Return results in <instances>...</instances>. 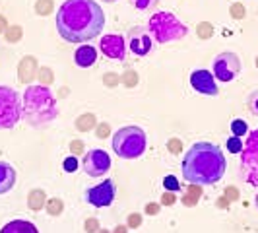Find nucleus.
<instances>
[{
    "instance_id": "1",
    "label": "nucleus",
    "mask_w": 258,
    "mask_h": 233,
    "mask_svg": "<svg viewBox=\"0 0 258 233\" xmlns=\"http://www.w3.org/2000/svg\"><path fill=\"white\" fill-rule=\"evenodd\" d=\"M105 12L95 0H64L56 12V29L60 37L82 45L103 33Z\"/></svg>"
},
{
    "instance_id": "2",
    "label": "nucleus",
    "mask_w": 258,
    "mask_h": 233,
    "mask_svg": "<svg viewBox=\"0 0 258 233\" xmlns=\"http://www.w3.org/2000/svg\"><path fill=\"white\" fill-rule=\"evenodd\" d=\"M181 169L184 181L196 185H216L225 175L227 161L220 146L212 142H196L186 150Z\"/></svg>"
},
{
    "instance_id": "3",
    "label": "nucleus",
    "mask_w": 258,
    "mask_h": 233,
    "mask_svg": "<svg viewBox=\"0 0 258 233\" xmlns=\"http://www.w3.org/2000/svg\"><path fill=\"white\" fill-rule=\"evenodd\" d=\"M58 116L56 97L49 86H27L22 95V119L33 129H45Z\"/></svg>"
},
{
    "instance_id": "4",
    "label": "nucleus",
    "mask_w": 258,
    "mask_h": 233,
    "mask_svg": "<svg viewBox=\"0 0 258 233\" xmlns=\"http://www.w3.org/2000/svg\"><path fill=\"white\" fill-rule=\"evenodd\" d=\"M148 29H150L154 41L159 43V45L184 39L186 33H188V27L184 26L175 14L171 12H154L150 16Z\"/></svg>"
},
{
    "instance_id": "5",
    "label": "nucleus",
    "mask_w": 258,
    "mask_h": 233,
    "mask_svg": "<svg viewBox=\"0 0 258 233\" xmlns=\"http://www.w3.org/2000/svg\"><path fill=\"white\" fill-rule=\"evenodd\" d=\"M113 152L122 159H136L146 152V132L136 125L116 130L113 136Z\"/></svg>"
},
{
    "instance_id": "6",
    "label": "nucleus",
    "mask_w": 258,
    "mask_h": 233,
    "mask_svg": "<svg viewBox=\"0 0 258 233\" xmlns=\"http://www.w3.org/2000/svg\"><path fill=\"white\" fill-rule=\"evenodd\" d=\"M22 119V97L10 86H0V130L14 129Z\"/></svg>"
},
{
    "instance_id": "7",
    "label": "nucleus",
    "mask_w": 258,
    "mask_h": 233,
    "mask_svg": "<svg viewBox=\"0 0 258 233\" xmlns=\"http://www.w3.org/2000/svg\"><path fill=\"white\" fill-rule=\"evenodd\" d=\"M241 179L258 187V129L248 132L245 148L241 152Z\"/></svg>"
},
{
    "instance_id": "8",
    "label": "nucleus",
    "mask_w": 258,
    "mask_h": 233,
    "mask_svg": "<svg viewBox=\"0 0 258 233\" xmlns=\"http://www.w3.org/2000/svg\"><path fill=\"white\" fill-rule=\"evenodd\" d=\"M212 72H214L216 80H220V82H233L241 72L239 54L231 51L220 52L212 63Z\"/></svg>"
},
{
    "instance_id": "9",
    "label": "nucleus",
    "mask_w": 258,
    "mask_h": 233,
    "mask_svg": "<svg viewBox=\"0 0 258 233\" xmlns=\"http://www.w3.org/2000/svg\"><path fill=\"white\" fill-rule=\"evenodd\" d=\"M126 47L134 56H148L154 51V37L150 29L144 26H134L126 31Z\"/></svg>"
},
{
    "instance_id": "10",
    "label": "nucleus",
    "mask_w": 258,
    "mask_h": 233,
    "mask_svg": "<svg viewBox=\"0 0 258 233\" xmlns=\"http://www.w3.org/2000/svg\"><path fill=\"white\" fill-rule=\"evenodd\" d=\"M116 196V185L113 179H105L95 187H88L84 193V200L93 208L111 206Z\"/></svg>"
},
{
    "instance_id": "11",
    "label": "nucleus",
    "mask_w": 258,
    "mask_h": 233,
    "mask_svg": "<svg viewBox=\"0 0 258 233\" xmlns=\"http://www.w3.org/2000/svg\"><path fill=\"white\" fill-rule=\"evenodd\" d=\"M82 169L88 177H103L105 173H109L111 169V155L107 154L105 150H99V148H93L90 152L84 154V159H82Z\"/></svg>"
},
{
    "instance_id": "12",
    "label": "nucleus",
    "mask_w": 258,
    "mask_h": 233,
    "mask_svg": "<svg viewBox=\"0 0 258 233\" xmlns=\"http://www.w3.org/2000/svg\"><path fill=\"white\" fill-rule=\"evenodd\" d=\"M99 51L103 52L105 59L109 61H118V63H124L126 61V39L118 33H107L99 39Z\"/></svg>"
},
{
    "instance_id": "13",
    "label": "nucleus",
    "mask_w": 258,
    "mask_h": 233,
    "mask_svg": "<svg viewBox=\"0 0 258 233\" xmlns=\"http://www.w3.org/2000/svg\"><path fill=\"white\" fill-rule=\"evenodd\" d=\"M190 86H192L194 91H198L202 95H218L220 93V88H218L214 72L204 70V68L194 70L192 74H190Z\"/></svg>"
},
{
    "instance_id": "14",
    "label": "nucleus",
    "mask_w": 258,
    "mask_h": 233,
    "mask_svg": "<svg viewBox=\"0 0 258 233\" xmlns=\"http://www.w3.org/2000/svg\"><path fill=\"white\" fill-rule=\"evenodd\" d=\"M97 54H99V51L93 45L82 43L76 49V52H74V63L80 68H90V66H93L97 63Z\"/></svg>"
},
{
    "instance_id": "15",
    "label": "nucleus",
    "mask_w": 258,
    "mask_h": 233,
    "mask_svg": "<svg viewBox=\"0 0 258 233\" xmlns=\"http://www.w3.org/2000/svg\"><path fill=\"white\" fill-rule=\"evenodd\" d=\"M16 179H18V173L14 165H10L8 161H0V194L10 193L16 185Z\"/></svg>"
},
{
    "instance_id": "16",
    "label": "nucleus",
    "mask_w": 258,
    "mask_h": 233,
    "mask_svg": "<svg viewBox=\"0 0 258 233\" xmlns=\"http://www.w3.org/2000/svg\"><path fill=\"white\" fill-rule=\"evenodd\" d=\"M37 76V59L35 56H24L18 66V78L22 84H29Z\"/></svg>"
},
{
    "instance_id": "17",
    "label": "nucleus",
    "mask_w": 258,
    "mask_h": 233,
    "mask_svg": "<svg viewBox=\"0 0 258 233\" xmlns=\"http://www.w3.org/2000/svg\"><path fill=\"white\" fill-rule=\"evenodd\" d=\"M0 233H39L37 227L31 223V221L27 220H12L8 221L2 229H0Z\"/></svg>"
},
{
    "instance_id": "18",
    "label": "nucleus",
    "mask_w": 258,
    "mask_h": 233,
    "mask_svg": "<svg viewBox=\"0 0 258 233\" xmlns=\"http://www.w3.org/2000/svg\"><path fill=\"white\" fill-rule=\"evenodd\" d=\"M47 204V196H45V191L43 189H33V191H29L27 194V206L29 210H33V212H39V210H43Z\"/></svg>"
},
{
    "instance_id": "19",
    "label": "nucleus",
    "mask_w": 258,
    "mask_h": 233,
    "mask_svg": "<svg viewBox=\"0 0 258 233\" xmlns=\"http://www.w3.org/2000/svg\"><path fill=\"white\" fill-rule=\"evenodd\" d=\"M202 185H196V183H190V187L184 191L182 194V204L184 206H196V202L200 200V196H202V189H200Z\"/></svg>"
},
{
    "instance_id": "20",
    "label": "nucleus",
    "mask_w": 258,
    "mask_h": 233,
    "mask_svg": "<svg viewBox=\"0 0 258 233\" xmlns=\"http://www.w3.org/2000/svg\"><path fill=\"white\" fill-rule=\"evenodd\" d=\"M74 125H76V129L80 130V132H90L91 129L97 127V119H95L93 113H84V115L78 116Z\"/></svg>"
},
{
    "instance_id": "21",
    "label": "nucleus",
    "mask_w": 258,
    "mask_h": 233,
    "mask_svg": "<svg viewBox=\"0 0 258 233\" xmlns=\"http://www.w3.org/2000/svg\"><path fill=\"white\" fill-rule=\"evenodd\" d=\"M130 2L138 12H155L161 0H130Z\"/></svg>"
},
{
    "instance_id": "22",
    "label": "nucleus",
    "mask_w": 258,
    "mask_h": 233,
    "mask_svg": "<svg viewBox=\"0 0 258 233\" xmlns=\"http://www.w3.org/2000/svg\"><path fill=\"white\" fill-rule=\"evenodd\" d=\"M45 210H47V214H51V216H60L62 210H64V202H62L60 198H49L47 204H45Z\"/></svg>"
},
{
    "instance_id": "23",
    "label": "nucleus",
    "mask_w": 258,
    "mask_h": 233,
    "mask_svg": "<svg viewBox=\"0 0 258 233\" xmlns=\"http://www.w3.org/2000/svg\"><path fill=\"white\" fill-rule=\"evenodd\" d=\"M231 132H233V136H245L246 132H248V125H246L243 119H235L231 123Z\"/></svg>"
},
{
    "instance_id": "24",
    "label": "nucleus",
    "mask_w": 258,
    "mask_h": 233,
    "mask_svg": "<svg viewBox=\"0 0 258 233\" xmlns=\"http://www.w3.org/2000/svg\"><path fill=\"white\" fill-rule=\"evenodd\" d=\"M243 148H245V142H243L239 136H231V138L227 140V150H229L231 154H241Z\"/></svg>"
},
{
    "instance_id": "25",
    "label": "nucleus",
    "mask_w": 258,
    "mask_h": 233,
    "mask_svg": "<svg viewBox=\"0 0 258 233\" xmlns=\"http://www.w3.org/2000/svg\"><path fill=\"white\" fill-rule=\"evenodd\" d=\"M246 107H248L250 115L258 116V90L248 93V97H246Z\"/></svg>"
},
{
    "instance_id": "26",
    "label": "nucleus",
    "mask_w": 258,
    "mask_h": 233,
    "mask_svg": "<svg viewBox=\"0 0 258 233\" xmlns=\"http://www.w3.org/2000/svg\"><path fill=\"white\" fill-rule=\"evenodd\" d=\"M229 14H231V18H235V20H243L246 16V10L241 2H235V4H231V8H229Z\"/></svg>"
},
{
    "instance_id": "27",
    "label": "nucleus",
    "mask_w": 258,
    "mask_h": 233,
    "mask_svg": "<svg viewBox=\"0 0 258 233\" xmlns=\"http://www.w3.org/2000/svg\"><path fill=\"white\" fill-rule=\"evenodd\" d=\"M196 33H198V37L200 39H210L212 35H214V27H212V24H200V26L196 27Z\"/></svg>"
},
{
    "instance_id": "28",
    "label": "nucleus",
    "mask_w": 258,
    "mask_h": 233,
    "mask_svg": "<svg viewBox=\"0 0 258 233\" xmlns=\"http://www.w3.org/2000/svg\"><path fill=\"white\" fill-rule=\"evenodd\" d=\"M4 33H6V39H8L10 43H16V41H20V39H22V27L20 26L8 27Z\"/></svg>"
},
{
    "instance_id": "29",
    "label": "nucleus",
    "mask_w": 258,
    "mask_h": 233,
    "mask_svg": "<svg viewBox=\"0 0 258 233\" xmlns=\"http://www.w3.org/2000/svg\"><path fill=\"white\" fill-rule=\"evenodd\" d=\"M122 84H124L126 88H134V86L138 84V74H136L134 70L124 72V74H122Z\"/></svg>"
},
{
    "instance_id": "30",
    "label": "nucleus",
    "mask_w": 258,
    "mask_h": 233,
    "mask_svg": "<svg viewBox=\"0 0 258 233\" xmlns=\"http://www.w3.org/2000/svg\"><path fill=\"white\" fill-rule=\"evenodd\" d=\"M163 187H165L167 191H171V193H175V191H179V189H181L179 181H177L173 175H169V177H165V179H163Z\"/></svg>"
},
{
    "instance_id": "31",
    "label": "nucleus",
    "mask_w": 258,
    "mask_h": 233,
    "mask_svg": "<svg viewBox=\"0 0 258 233\" xmlns=\"http://www.w3.org/2000/svg\"><path fill=\"white\" fill-rule=\"evenodd\" d=\"M52 10V0H39L37 2V14H49Z\"/></svg>"
},
{
    "instance_id": "32",
    "label": "nucleus",
    "mask_w": 258,
    "mask_h": 233,
    "mask_svg": "<svg viewBox=\"0 0 258 233\" xmlns=\"http://www.w3.org/2000/svg\"><path fill=\"white\" fill-rule=\"evenodd\" d=\"M167 148H169V152H171V154H181L182 142L179 140V138H171V140L167 142Z\"/></svg>"
},
{
    "instance_id": "33",
    "label": "nucleus",
    "mask_w": 258,
    "mask_h": 233,
    "mask_svg": "<svg viewBox=\"0 0 258 233\" xmlns=\"http://www.w3.org/2000/svg\"><path fill=\"white\" fill-rule=\"evenodd\" d=\"M39 82H41L43 86H49V84L52 82V74L49 68H43V70L39 72Z\"/></svg>"
},
{
    "instance_id": "34",
    "label": "nucleus",
    "mask_w": 258,
    "mask_h": 233,
    "mask_svg": "<svg viewBox=\"0 0 258 233\" xmlns=\"http://www.w3.org/2000/svg\"><path fill=\"white\" fill-rule=\"evenodd\" d=\"M84 229H86L88 233L99 231V221H97V218H90V220H86V225H84Z\"/></svg>"
},
{
    "instance_id": "35",
    "label": "nucleus",
    "mask_w": 258,
    "mask_h": 233,
    "mask_svg": "<svg viewBox=\"0 0 258 233\" xmlns=\"http://www.w3.org/2000/svg\"><path fill=\"white\" fill-rule=\"evenodd\" d=\"M62 167H64V171H76L78 161H76V157H74V154L70 155V157H66L64 163H62Z\"/></svg>"
},
{
    "instance_id": "36",
    "label": "nucleus",
    "mask_w": 258,
    "mask_h": 233,
    "mask_svg": "<svg viewBox=\"0 0 258 233\" xmlns=\"http://www.w3.org/2000/svg\"><path fill=\"white\" fill-rule=\"evenodd\" d=\"M70 152L74 155H80L84 152V142H82V140H72V142H70Z\"/></svg>"
},
{
    "instance_id": "37",
    "label": "nucleus",
    "mask_w": 258,
    "mask_h": 233,
    "mask_svg": "<svg viewBox=\"0 0 258 233\" xmlns=\"http://www.w3.org/2000/svg\"><path fill=\"white\" fill-rule=\"evenodd\" d=\"M140 225H142V216L140 214H130L128 227H140Z\"/></svg>"
},
{
    "instance_id": "38",
    "label": "nucleus",
    "mask_w": 258,
    "mask_h": 233,
    "mask_svg": "<svg viewBox=\"0 0 258 233\" xmlns=\"http://www.w3.org/2000/svg\"><path fill=\"white\" fill-rule=\"evenodd\" d=\"M109 132H111V127H109L107 123L97 125V136H99V138H107V136H109Z\"/></svg>"
},
{
    "instance_id": "39",
    "label": "nucleus",
    "mask_w": 258,
    "mask_h": 233,
    "mask_svg": "<svg viewBox=\"0 0 258 233\" xmlns=\"http://www.w3.org/2000/svg\"><path fill=\"white\" fill-rule=\"evenodd\" d=\"M225 198H227V200H237V198H239V191H237L235 187H227V191H225Z\"/></svg>"
},
{
    "instance_id": "40",
    "label": "nucleus",
    "mask_w": 258,
    "mask_h": 233,
    "mask_svg": "<svg viewBox=\"0 0 258 233\" xmlns=\"http://www.w3.org/2000/svg\"><path fill=\"white\" fill-rule=\"evenodd\" d=\"M161 202H163V204H167V206H171V204H175V194L173 193H165L163 194V196H161Z\"/></svg>"
},
{
    "instance_id": "41",
    "label": "nucleus",
    "mask_w": 258,
    "mask_h": 233,
    "mask_svg": "<svg viewBox=\"0 0 258 233\" xmlns=\"http://www.w3.org/2000/svg\"><path fill=\"white\" fill-rule=\"evenodd\" d=\"M146 212H148V214H157V212H159V204H148V206H146Z\"/></svg>"
},
{
    "instance_id": "42",
    "label": "nucleus",
    "mask_w": 258,
    "mask_h": 233,
    "mask_svg": "<svg viewBox=\"0 0 258 233\" xmlns=\"http://www.w3.org/2000/svg\"><path fill=\"white\" fill-rule=\"evenodd\" d=\"M115 78H116V76H113V74H109V76L105 74V86H107V84H109V86H115V84H116Z\"/></svg>"
},
{
    "instance_id": "43",
    "label": "nucleus",
    "mask_w": 258,
    "mask_h": 233,
    "mask_svg": "<svg viewBox=\"0 0 258 233\" xmlns=\"http://www.w3.org/2000/svg\"><path fill=\"white\" fill-rule=\"evenodd\" d=\"M8 29V24H6V18L4 16H0V33H4Z\"/></svg>"
},
{
    "instance_id": "44",
    "label": "nucleus",
    "mask_w": 258,
    "mask_h": 233,
    "mask_svg": "<svg viewBox=\"0 0 258 233\" xmlns=\"http://www.w3.org/2000/svg\"><path fill=\"white\" fill-rule=\"evenodd\" d=\"M113 233H126V225H116Z\"/></svg>"
},
{
    "instance_id": "45",
    "label": "nucleus",
    "mask_w": 258,
    "mask_h": 233,
    "mask_svg": "<svg viewBox=\"0 0 258 233\" xmlns=\"http://www.w3.org/2000/svg\"><path fill=\"white\" fill-rule=\"evenodd\" d=\"M101 2H107V4H113V2H118V0H101Z\"/></svg>"
},
{
    "instance_id": "46",
    "label": "nucleus",
    "mask_w": 258,
    "mask_h": 233,
    "mask_svg": "<svg viewBox=\"0 0 258 233\" xmlns=\"http://www.w3.org/2000/svg\"><path fill=\"white\" fill-rule=\"evenodd\" d=\"M99 233H111V231H107V229H99Z\"/></svg>"
},
{
    "instance_id": "47",
    "label": "nucleus",
    "mask_w": 258,
    "mask_h": 233,
    "mask_svg": "<svg viewBox=\"0 0 258 233\" xmlns=\"http://www.w3.org/2000/svg\"><path fill=\"white\" fill-rule=\"evenodd\" d=\"M254 204H256V208H258V194H256V198H254Z\"/></svg>"
},
{
    "instance_id": "48",
    "label": "nucleus",
    "mask_w": 258,
    "mask_h": 233,
    "mask_svg": "<svg viewBox=\"0 0 258 233\" xmlns=\"http://www.w3.org/2000/svg\"><path fill=\"white\" fill-rule=\"evenodd\" d=\"M256 68H258V56H256Z\"/></svg>"
}]
</instances>
